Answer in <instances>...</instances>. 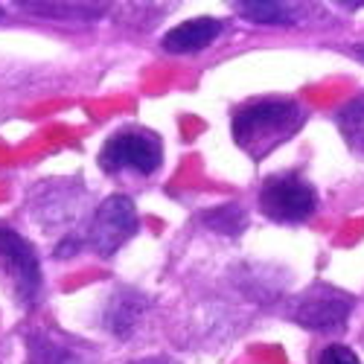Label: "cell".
I'll use <instances>...</instances> for the list:
<instances>
[{"label":"cell","instance_id":"6da1fadb","mask_svg":"<svg viewBox=\"0 0 364 364\" xmlns=\"http://www.w3.org/2000/svg\"><path fill=\"white\" fill-rule=\"evenodd\" d=\"M303 123H306V108L297 100L286 97H265L245 102L233 114V140L245 155L259 164L265 161L277 146L291 140Z\"/></svg>","mask_w":364,"mask_h":364},{"label":"cell","instance_id":"7a4b0ae2","mask_svg":"<svg viewBox=\"0 0 364 364\" xmlns=\"http://www.w3.org/2000/svg\"><path fill=\"white\" fill-rule=\"evenodd\" d=\"M0 283L23 309H36L44 294V271L36 248L6 222H0Z\"/></svg>","mask_w":364,"mask_h":364},{"label":"cell","instance_id":"3957f363","mask_svg":"<svg viewBox=\"0 0 364 364\" xmlns=\"http://www.w3.org/2000/svg\"><path fill=\"white\" fill-rule=\"evenodd\" d=\"M164 164V146L161 137L149 129L129 126L111 134L100 151V169L105 175L119 172H137V175H155Z\"/></svg>","mask_w":364,"mask_h":364},{"label":"cell","instance_id":"277c9868","mask_svg":"<svg viewBox=\"0 0 364 364\" xmlns=\"http://www.w3.org/2000/svg\"><path fill=\"white\" fill-rule=\"evenodd\" d=\"M259 210L277 225H303L318 210V190L297 172L268 175L259 190Z\"/></svg>","mask_w":364,"mask_h":364},{"label":"cell","instance_id":"5b68a950","mask_svg":"<svg viewBox=\"0 0 364 364\" xmlns=\"http://www.w3.org/2000/svg\"><path fill=\"white\" fill-rule=\"evenodd\" d=\"M137 228H140V219H137L134 201L129 196H111L97 207L94 219L87 222L85 233H76V239L82 251L90 248L100 257H111L137 233Z\"/></svg>","mask_w":364,"mask_h":364},{"label":"cell","instance_id":"8992f818","mask_svg":"<svg viewBox=\"0 0 364 364\" xmlns=\"http://www.w3.org/2000/svg\"><path fill=\"white\" fill-rule=\"evenodd\" d=\"M355 306V297L344 289H336L329 283H312L294 300L291 321L312 332H338L347 326Z\"/></svg>","mask_w":364,"mask_h":364},{"label":"cell","instance_id":"52a82bcc","mask_svg":"<svg viewBox=\"0 0 364 364\" xmlns=\"http://www.w3.org/2000/svg\"><path fill=\"white\" fill-rule=\"evenodd\" d=\"M26 364H100V355L55 329H36L26 336Z\"/></svg>","mask_w":364,"mask_h":364},{"label":"cell","instance_id":"ba28073f","mask_svg":"<svg viewBox=\"0 0 364 364\" xmlns=\"http://www.w3.org/2000/svg\"><path fill=\"white\" fill-rule=\"evenodd\" d=\"M149 309V297L137 289H117L102 309V326L117 338H126L134 332V326L143 321Z\"/></svg>","mask_w":364,"mask_h":364},{"label":"cell","instance_id":"9c48e42d","mask_svg":"<svg viewBox=\"0 0 364 364\" xmlns=\"http://www.w3.org/2000/svg\"><path fill=\"white\" fill-rule=\"evenodd\" d=\"M225 33V23L219 18H193V21H184L172 26L169 33L164 36L161 47L166 53H198V50H207L219 36Z\"/></svg>","mask_w":364,"mask_h":364},{"label":"cell","instance_id":"30bf717a","mask_svg":"<svg viewBox=\"0 0 364 364\" xmlns=\"http://www.w3.org/2000/svg\"><path fill=\"white\" fill-rule=\"evenodd\" d=\"M233 9L239 15H245L248 21L254 23H262V26H289V23H297L300 18V6L297 4H274V0H254V4H233Z\"/></svg>","mask_w":364,"mask_h":364},{"label":"cell","instance_id":"8fae6325","mask_svg":"<svg viewBox=\"0 0 364 364\" xmlns=\"http://www.w3.org/2000/svg\"><path fill=\"white\" fill-rule=\"evenodd\" d=\"M336 123H338V132H341V137L350 146L353 155L364 158V94L350 100L336 114Z\"/></svg>","mask_w":364,"mask_h":364},{"label":"cell","instance_id":"7c38bea8","mask_svg":"<svg viewBox=\"0 0 364 364\" xmlns=\"http://www.w3.org/2000/svg\"><path fill=\"white\" fill-rule=\"evenodd\" d=\"M204 219V225L210 228V230H216V233H230V236H239L242 230H245V225H248V213H245V207L242 204H219V207H213L210 213H204L201 216Z\"/></svg>","mask_w":364,"mask_h":364},{"label":"cell","instance_id":"4fadbf2b","mask_svg":"<svg viewBox=\"0 0 364 364\" xmlns=\"http://www.w3.org/2000/svg\"><path fill=\"white\" fill-rule=\"evenodd\" d=\"M318 364H361V361H358V355H355L350 347H344V344H329V347L321 350Z\"/></svg>","mask_w":364,"mask_h":364},{"label":"cell","instance_id":"5bb4252c","mask_svg":"<svg viewBox=\"0 0 364 364\" xmlns=\"http://www.w3.org/2000/svg\"><path fill=\"white\" fill-rule=\"evenodd\" d=\"M132 364H175V361L164 358V355H149V358H140V361H132Z\"/></svg>","mask_w":364,"mask_h":364},{"label":"cell","instance_id":"9a60e30c","mask_svg":"<svg viewBox=\"0 0 364 364\" xmlns=\"http://www.w3.org/2000/svg\"><path fill=\"white\" fill-rule=\"evenodd\" d=\"M358 55H361V58H364V47H358Z\"/></svg>","mask_w":364,"mask_h":364}]
</instances>
